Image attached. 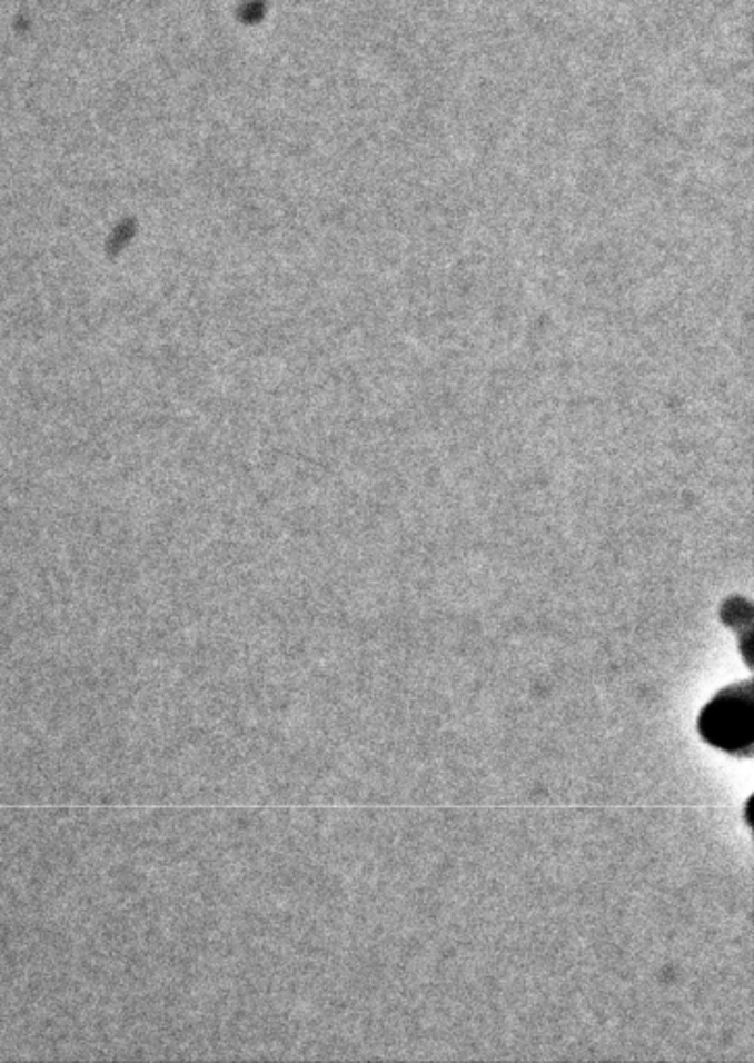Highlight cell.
<instances>
[{"mask_svg":"<svg viewBox=\"0 0 754 1063\" xmlns=\"http://www.w3.org/2000/svg\"><path fill=\"white\" fill-rule=\"evenodd\" d=\"M698 732L711 746L732 754H751L753 748V684L742 682L720 692L705 706Z\"/></svg>","mask_w":754,"mask_h":1063,"instance_id":"1","label":"cell"},{"mask_svg":"<svg viewBox=\"0 0 754 1063\" xmlns=\"http://www.w3.org/2000/svg\"><path fill=\"white\" fill-rule=\"evenodd\" d=\"M723 619L734 627H738L740 624H748L751 622V605H746L744 600H730L723 609Z\"/></svg>","mask_w":754,"mask_h":1063,"instance_id":"2","label":"cell"}]
</instances>
